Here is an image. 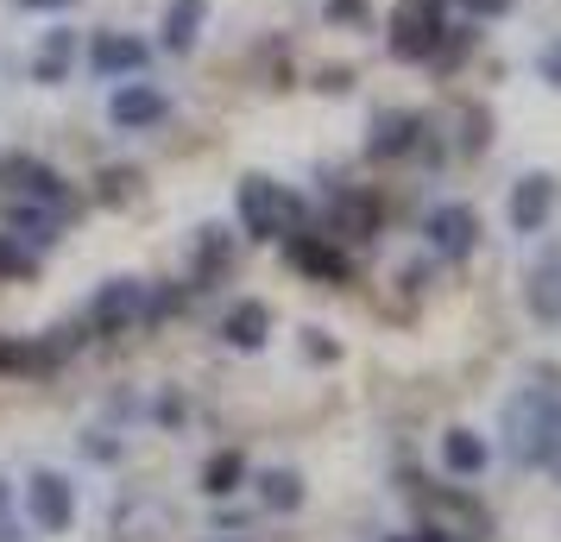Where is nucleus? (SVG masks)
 <instances>
[{"label": "nucleus", "instance_id": "f257e3e1", "mask_svg": "<svg viewBox=\"0 0 561 542\" xmlns=\"http://www.w3.org/2000/svg\"><path fill=\"white\" fill-rule=\"evenodd\" d=\"M505 448L517 466L561 480V385H524L505 397Z\"/></svg>", "mask_w": 561, "mask_h": 542}, {"label": "nucleus", "instance_id": "f03ea898", "mask_svg": "<svg viewBox=\"0 0 561 542\" xmlns=\"http://www.w3.org/2000/svg\"><path fill=\"white\" fill-rule=\"evenodd\" d=\"M240 228L253 233V240H290V233L309 228V208H304V196H290L284 183L247 177L240 183Z\"/></svg>", "mask_w": 561, "mask_h": 542}, {"label": "nucleus", "instance_id": "7ed1b4c3", "mask_svg": "<svg viewBox=\"0 0 561 542\" xmlns=\"http://www.w3.org/2000/svg\"><path fill=\"white\" fill-rule=\"evenodd\" d=\"M26 511H32V523L38 530H51V537H64L70 523H77V492H70V480L64 473H32L26 480Z\"/></svg>", "mask_w": 561, "mask_h": 542}, {"label": "nucleus", "instance_id": "20e7f679", "mask_svg": "<svg viewBox=\"0 0 561 542\" xmlns=\"http://www.w3.org/2000/svg\"><path fill=\"white\" fill-rule=\"evenodd\" d=\"M442 0H404L398 20H391V51L398 57H430L442 45Z\"/></svg>", "mask_w": 561, "mask_h": 542}, {"label": "nucleus", "instance_id": "39448f33", "mask_svg": "<svg viewBox=\"0 0 561 542\" xmlns=\"http://www.w3.org/2000/svg\"><path fill=\"white\" fill-rule=\"evenodd\" d=\"M89 322H95V335H121L133 322H146V285H133V278L102 285L95 303H89Z\"/></svg>", "mask_w": 561, "mask_h": 542}, {"label": "nucleus", "instance_id": "423d86ee", "mask_svg": "<svg viewBox=\"0 0 561 542\" xmlns=\"http://www.w3.org/2000/svg\"><path fill=\"white\" fill-rule=\"evenodd\" d=\"M423 233H430V246L442 258H467L473 240H480V215H473L467 203H442L430 221H423Z\"/></svg>", "mask_w": 561, "mask_h": 542}, {"label": "nucleus", "instance_id": "0eeeda50", "mask_svg": "<svg viewBox=\"0 0 561 542\" xmlns=\"http://www.w3.org/2000/svg\"><path fill=\"white\" fill-rule=\"evenodd\" d=\"M284 246H290V265H297V272H309V278H322V285H347V272H354V265H347V253H341L334 240L290 233Z\"/></svg>", "mask_w": 561, "mask_h": 542}, {"label": "nucleus", "instance_id": "6e6552de", "mask_svg": "<svg viewBox=\"0 0 561 542\" xmlns=\"http://www.w3.org/2000/svg\"><path fill=\"white\" fill-rule=\"evenodd\" d=\"M549 208H556V177H549V171H530V177L511 189V228L542 233L549 228Z\"/></svg>", "mask_w": 561, "mask_h": 542}, {"label": "nucleus", "instance_id": "1a4fd4ad", "mask_svg": "<svg viewBox=\"0 0 561 542\" xmlns=\"http://www.w3.org/2000/svg\"><path fill=\"white\" fill-rule=\"evenodd\" d=\"M107 114H114V127H158L164 120V95L152 82H127V89H114Z\"/></svg>", "mask_w": 561, "mask_h": 542}, {"label": "nucleus", "instance_id": "9d476101", "mask_svg": "<svg viewBox=\"0 0 561 542\" xmlns=\"http://www.w3.org/2000/svg\"><path fill=\"white\" fill-rule=\"evenodd\" d=\"M146 45L139 38H121V32H102L95 38V51H89V64H95V77H133V70H146Z\"/></svg>", "mask_w": 561, "mask_h": 542}, {"label": "nucleus", "instance_id": "9b49d317", "mask_svg": "<svg viewBox=\"0 0 561 542\" xmlns=\"http://www.w3.org/2000/svg\"><path fill=\"white\" fill-rule=\"evenodd\" d=\"M485 461H492L485 436H473V429H448V436H442V466H448L455 480H480Z\"/></svg>", "mask_w": 561, "mask_h": 542}, {"label": "nucleus", "instance_id": "f8f14e48", "mask_svg": "<svg viewBox=\"0 0 561 542\" xmlns=\"http://www.w3.org/2000/svg\"><path fill=\"white\" fill-rule=\"evenodd\" d=\"M524 297H530L536 322H561V258H536V272L524 278Z\"/></svg>", "mask_w": 561, "mask_h": 542}, {"label": "nucleus", "instance_id": "ddd939ff", "mask_svg": "<svg viewBox=\"0 0 561 542\" xmlns=\"http://www.w3.org/2000/svg\"><path fill=\"white\" fill-rule=\"evenodd\" d=\"M221 335H228V347L253 354V347H265V335H272V310H265V303H233V310L221 315Z\"/></svg>", "mask_w": 561, "mask_h": 542}, {"label": "nucleus", "instance_id": "4468645a", "mask_svg": "<svg viewBox=\"0 0 561 542\" xmlns=\"http://www.w3.org/2000/svg\"><path fill=\"white\" fill-rule=\"evenodd\" d=\"M334 233L341 240H373L379 233V203L373 196H334Z\"/></svg>", "mask_w": 561, "mask_h": 542}, {"label": "nucleus", "instance_id": "2eb2a0df", "mask_svg": "<svg viewBox=\"0 0 561 542\" xmlns=\"http://www.w3.org/2000/svg\"><path fill=\"white\" fill-rule=\"evenodd\" d=\"M64 360V347L51 341H0V372H51Z\"/></svg>", "mask_w": 561, "mask_h": 542}, {"label": "nucleus", "instance_id": "dca6fc26", "mask_svg": "<svg viewBox=\"0 0 561 542\" xmlns=\"http://www.w3.org/2000/svg\"><path fill=\"white\" fill-rule=\"evenodd\" d=\"M259 505H265V511H297V505H304V480H297L290 466L259 473Z\"/></svg>", "mask_w": 561, "mask_h": 542}, {"label": "nucleus", "instance_id": "f3484780", "mask_svg": "<svg viewBox=\"0 0 561 542\" xmlns=\"http://www.w3.org/2000/svg\"><path fill=\"white\" fill-rule=\"evenodd\" d=\"M196 32H203V0H171V13H164V51H190Z\"/></svg>", "mask_w": 561, "mask_h": 542}, {"label": "nucleus", "instance_id": "a211bd4d", "mask_svg": "<svg viewBox=\"0 0 561 542\" xmlns=\"http://www.w3.org/2000/svg\"><path fill=\"white\" fill-rule=\"evenodd\" d=\"M416 146V114H385L373 127V158H398Z\"/></svg>", "mask_w": 561, "mask_h": 542}, {"label": "nucleus", "instance_id": "6ab92c4d", "mask_svg": "<svg viewBox=\"0 0 561 542\" xmlns=\"http://www.w3.org/2000/svg\"><path fill=\"white\" fill-rule=\"evenodd\" d=\"M240 480H247V454H233V448H221V454L203 466V492H208V498H228V492H240Z\"/></svg>", "mask_w": 561, "mask_h": 542}, {"label": "nucleus", "instance_id": "aec40b11", "mask_svg": "<svg viewBox=\"0 0 561 542\" xmlns=\"http://www.w3.org/2000/svg\"><path fill=\"white\" fill-rule=\"evenodd\" d=\"M7 177H20V189L38 196L45 208L64 203V183H57V171H45V164H26V158H20V164H7Z\"/></svg>", "mask_w": 561, "mask_h": 542}, {"label": "nucleus", "instance_id": "412c9836", "mask_svg": "<svg viewBox=\"0 0 561 542\" xmlns=\"http://www.w3.org/2000/svg\"><path fill=\"white\" fill-rule=\"evenodd\" d=\"M215 272H228V240H221V228H203V246H196V278H215Z\"/></svg>", "mask_w": 561, "mask_h": 542}, {"label": "nucleus", "instance_id": "4be33fe9", "mask_svg": "<svg viewBox=\"0 0 561 542\" xmlns=\"http://www.w3.org/2000/svg\"><path fill=\"white\" fill-rule=\"evenodd\" d=\"M70 70V32H51V45L38 51V82H64Z\"/></svg>", "mask_w": 561, "mask_h": 542}, {"label": "nucleus", "instance_id": "5701e85b", "mask_svg": "<svg viewBox=\"0 0 561 542\" xmlns=\"http://www.w3.org/2000/svg\"><path fill=\"white\" fill-rule=\"evenodd\" d=\"M32 265H38L32 246H20L13 233H0V278H32Z\"/></svg>", "mask_w": 561, "mask_h": 542}, {"label": "nucleus", "instance_id": "b1692460", "mask_svg": "<svg viewBox=\"0 0 561 542\" xmlns=\"http://www.w3.org/2000/svg\"><path fill=\"white\" fill-rule=\"evenodd\" d=\"M473 20H499V13H511V0H460Z\"/></svg>", "mask_w": 561, "mask_h": 542}, {"label": "nucleus", "instance_id": "393cba45", "mask_svg": "<svg viewBox=\"0 0 561 542\" xmlns=\"http://www.w3.org/2000/svg\"><path fill=\"white\" fill-rule=\"evenodd\" d=\"M0 542H20V523H13V505H7V480H0Z\"/></svg>", "mask_w": 561, "mask_h": 542}, {"label": "nucleus", "instance_id": "a878e982", "mask_svg": "<svg viewBox=\"0 0 561 542\" xmlns=\"http://www.w3.org/2000/svg\"><path fill=\"white\" fill-rule=\"evenodd\" d=\"M334 20H366V0H329Z\"/></svg>", "mask_w": 561, "mask_h": 542}, {"label": "nucleus", "instance_id": "bb28decb", "mask_svg": "<svg viewBox=\"0 0 561 542\" xmlns=\"http://www.w3.org/2000/svg\"><path fill=\"white\" fill-rule=\"evenodd\" d=\"M542 77H549V82H556V89H561V45H556V51H549V57H542Z\"/></svg>", "mask_w": 561, "mask_h": 542}, {"label": "nucleus", "instance_id": "cd10ccee", "mask_svg": "<svg viewBox=\"0 0 561 542\" xmlns=\"http://www.w3.org/2000/svg\"><path fill=\"white\" fill-rule=\"evenodd\" d=\"M20 7H70V0H20Z\"/></svg>", "mask_w": 561, "mask_h": 542}]
</instances>
